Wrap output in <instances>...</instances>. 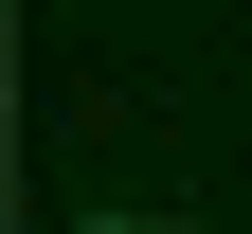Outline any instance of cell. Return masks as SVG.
I'll return each instance as SVG.
<instances>
[{"label": "cell", "instance_id": "obj_1", "mask_svg": "<svg viewBox=\"0 0 252 234\" xmlns=\"http://www.w3.org/2000/svg\"><path fill=\"white\" fill-rule=\"evenodd\" d=\"M72 234H180V216H144V198H126V216H72Z\"/></svg>", "mask_w": 252, "mask_h": 234}]
</instances>
